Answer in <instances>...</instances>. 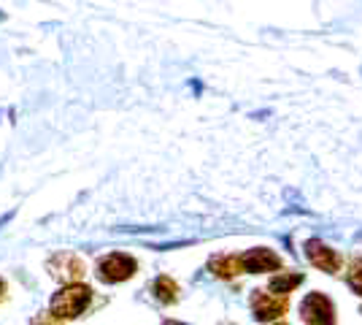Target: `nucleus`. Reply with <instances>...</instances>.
Returning a JSON list of instances; mask_svg holds the SVG:
<instances>
[{"mask_svg": "<svg viewBox=\"0 0 362 325\" xmlns=\"http://www.w3.org/2000/svg\"><path fill=\"white\" fill-rule=\"evenodd\" d=\"M90 304H92L90 285H81V282L62 285L60 290L52 295V301H49V314H52L54 320H60V323H68V320L81 317Z\"/></svg>", "mask_w": 362, "mask_h": 325, "instance_id": "f257e3e1", "label": "nucleus"}, {"mask_svg": "<svg viewBox=\"0 0 362 325\" xmlns=\"http://www.w3.org/2000/svg\"><path fill=\"white\" fill-rule=\"evenodd\" d=\"M138 271V261L127 252H111V255H103L98 266H95V274L100 282L106 285H119V282H127Z\"/></svg>", "mask_w": 362, "mask_h": 325, "instance_id": "f03ea898", "label": "nucleus"}, {"mask_svg": "<svg viewBox=\"0 0 362 325\" xmlns=\"http://www.w3.org/2000/svg\"><path fill=\"white\" fill-rule=\"evenodd\" d=\"M46 271H49V277L57 279L60 285H74V282H78L87 274V263L76 252H54L46 261Z\"/></svg>", "mask_w": 362, "mask_h": 325, "instance_id": "7ed1b4c3", "label": "nucleus"}, {"mask_svg": "<svg viewBox=\"0 0 362 325\" xmlns=\"http://www.w3.org/2000/svg\"><path fill=\"white\" fill-rule=\"evenodd\" d=\"M289 309V295H279L273 290H255L252 295V312L259 323H271L284 317Z\"/></svg>", "mask_w": 362, "mask_h": 325, "instance_id": "20e7f679", "label": "nucleus"}, {"mask_svg": "<svg viewBox=\"0 0 362 325\" xmlns=\"http://www.w3.org/2000/svg\"><path fill=\"white\" fill-rule=\"evenodd\" d=\"M300 317L308 325H335V304L325 293H311L303 298Z\"/></svg>", "mask_w": 362, "mask_h": 325, "instance_id": "39448f33", "label": "nucleus"}, {"mask_svg": "<svg viewBox=\"0 0 362 325\" xmlns=\"http://www.w3.org/2000/svg\"><path fill=\"white\" fill-rule=\"evenodd\" d=\"M238 258H241L243 271H249V274H265V271H279L281 268V258L265 247L249 249Z\"/></svg>", "mask_w": 362, "mask_h": 325, "instance_id": "423d86ee", "label": "nucleus"}, {"mask_svg": "<svg viewBox=\"0 0 362 325\" xmlns=\"http://www.w3.org/2000/svg\"><path fill=\"white\" fill-rule=\"evenodd\" d=\"M305 255H308V261L317 266L319 271H325V274H335V271L341 268L338 252H335L332 247H327L325 241H319V239L305 241Z\"/></svg>", "mask_w": 362, "mask_h": 325, "instance_id": "0eeeda50", "label": "nucleus"}, {"mask_svg": "<svg viewBox=\"0 0 362 325\" xmlns=\"http://www.w3.org/2000/svg\"><path fill=\"white\" fill-rule=\"evenodd\" d=\"M209 271L219 279L238 277V274H243L241 258L238 255H214L211 261H209Z\"/></svg>", "mask_w": 362, "mask_h": 325, "instance_id": "6e6552de", "label": "nucleus"}, {"mask_svg": "<svg viewBox=\"0 0 362 325\" xmlns=\"http://www.w3.org/2000/svg\"><path fill=\"white\" fill-rule=\"evenodd\" d=\"M151 293L160 304H176L179 301V285L170 277H157L151 285Z\"/></svg>", "mask_w": 362, "mask_h": 325, "instance_id": "1a4fd4ad", "label": "nucleus"}, {"mask_svg": "<svg viewBox=\"0 0 362 325\" xmlns=\"http://www.w3.org/2000/svg\"><path fill=\"white\" fill-rule=\"evenodd\" d=\"M300 282H303V274H279V277H273L268 290H273V293L279 295H289Z\"/></svg>", "mask_w": 362, "mask_h": 325, "instance_id": "9d476101", "label": "nucleus"}, {"mask_svg": "<svg viewBox=\"0 0 362 325\" xmlns=\"http://www.w3.org/2000/svg\"><path fill=\"white\" fill-rule=\"evenodd\" d=\"M346 279H349V285H351V290L362 295V258H351Z\"/></svg>", "mask_w": 362, "mask_h": 325, "instance_id": "9b49d317", "label": "nucleus"}, {"mask_svg": "<svg viewBox=\"0 0 362 325\" xmlns=\"http://www.w3.org/2000/svg\"><path fill=\"white\" fill-rule=\"evenodd\" d=\"M30 325H62V323H60V320H54L49 312H46V314L41 312V314H35V317H33Z\"/></svg>", "mask_w": 362, "mask_h": 325, "instance_id": "f8f14e48", "label": "nucleus"}, {"mask_svg": "<svg viewBox=\"0 0 362 325\" xmlns=\"http://www.w3.org/2000/svg\"><path fill=\"white\" fill-rule=\"evenodd\" d=\"M6 295V279H0V298Z\"/></svg>", "mask_w": 362, "mask_h": 325, "instance_id": "ddd939ff", "label": "nucleus"}, {"mask_svg": "<svg viewBox=\"0 0 362 325\" xmlns=\"http://www.w3.org/2000/svg\"><path fill=\"white\" fill-rule=\"evenodd\" d=\"M165 325H187V323H179V320H165Z\"/></svg>", "mask_w": 362, "mask_h": 325, "instance_id": "4468645a", "label": "nucleus"}, {"mask_svg": "<svg viewBox=\"0 0 362 325\" xmlns=\"http://www.w3.org/2000/svg\"><path fill=\"white\" fill-rule=\"evenodd\" d=\"M222 325H235V323H222Z\"/></svg>", "mask_w": 362, "mask_h": 325, "instance_id": "2eb2a0df", "label": "nucleus"}]
</instances>
